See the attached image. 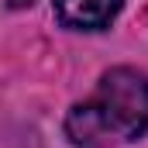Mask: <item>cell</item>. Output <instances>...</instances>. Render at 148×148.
Here are the masks:
<instances>
[{
    "mask_svg": "<svg viewBox=\"0 0 148 148\" xmlns=\"http://www.w3.org/2000/svg\"><path fill=\"white\" fill-rule=\"evenodd\" d=\"M148 131V76L127 66L103 73L97 93L66 114V134L79 148L134 141Z\"/></svg>",
    "mask_w": 148,
    "mask_h": 148,
    "instance_id": "1",
    "label": "cell"
},
{
    "mask_svg": "<svg viewBox=\"0 0 148 148\" xmlns=\"http://www.w3.org/2000/svg\"><path fill=\"white\" fill-rule=\"evenodd\" d=\"M124 0H55V17L73 31H103L121 14Z\"/></svg>",
    "mask_w": 148,
    "mask_h": 148,
    "instance_id": "2",
    "label": "cell"
}]
</instances>
